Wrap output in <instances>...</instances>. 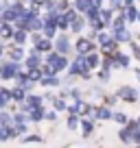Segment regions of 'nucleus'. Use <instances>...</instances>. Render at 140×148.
Here are the masks:
<instances>
[{"instance_id":"nucleus-14","label":"nucleus","mask_w":140,"mask_h":148,"mask_svg":"<svg viewBox=\"0 0 140 148\" xmlns=\"http://www.w3.org/2000/svg\"><path fill=\"white\" fill-rule=\"evenodd\" d=\"M26 116H28V122H31V124H40V122H44V118H46V107H33Z\"/></svg>"},{"instance_id":"nucleus-42","label":"nucleus","mask_w":140,"mask_h":148,"mask_svg":"<svg viewBox=\"0 0 140 148\" xmlns=\"http://www.w3.org/2000/svg\"><path fill=\"white\" fill-rule=\"evenodd\" d=\"M11 133H9V126H0V142H9Z\"/></svg>"},{"instance_id":"nucleus-28","label":"nucleus","mask_w":140,"mask_h":148,"mask_svg":"<svg viewBox=\"0 0 140 148\" xmlns=\"http://www.w3.org/2000/svg\"><path fill=\"white\" fill-rule=\"evenodd\" d=\"M51 105H53V109H55V111H59V113H61V111H68V100H66V98H61L59 94H57V96L53 98V102H51Z\"/></svg>"},{"instance_id":"nucleus-40","label":"nucleus","mask_w":140,"mask_h":148,"mask_svg":"<svg viewBox=\"0 0 140 148\" xmlns=\"http://www.w3.org/2000/svg\"><path fill=\"white\" fill-rule=\"evenodd\" d=\"M59 120V111H55L51 107V109H46V118H44V122H57Z\"/></svg>"},{"instance_id":"nucleus-39","label":"nucleus","mask_w":140,"mask_h":148,"mask_svg":"<svg viewBox=\"0 0 140 148\" xmlns=\"http://www.w3.org/2000/svg\"><path fill=\"white\" fill-rule=\"evenodd\" d=\"M118 100H121V98H118L116 94H105V96H103V105H107V107H114Z\"/></svg>"},{"instance_id":"nucleus-50","label":"nucleus","mask_w":140,"mask_h":148,"mask_svg":"<svg viewBox=\"0 0 140 148\" xmlns=\"http://www.w3.org/2000/svg\"><path fill=\"white\" fill-rule=\"evenodd\" d=\"M136 76H138V81H140V68H136Z\"/></svg>"},{"instance_id":"nucleus-13","label":"nucleus","mask_w":140,"mask_h":148,"mask_svg":"<svg viewBox=\"0 0 140 148\" xmlns=\"http://www.w3.org/2000/svg\"><path fill=\"white\" fill-rule=\"evenodd\" d=\"M13 33H15V24L13 22H7V20L0 22V39H2V42H11Z\"/></svg>"},{"instance_id":"nucleus-5","label":"nucleus","mask_w":140,"mask_h":148,"mask_svg":"<svg viewBox=\"0 0 140 148\" xmlns=\"http://www.w3.org/2000/svg\"><path fill=\"white\" fill-rule=\"evenodd\" d=\"M24 65L18 63V61H9V59H2V68H0V81H13L15 74L22 70Z\"/></svg>"},{"instance_id":"nucleus-47","label":"nucleus","mask_w":140,"mask_h":148,"mask_svg":"<svg viewBox=\"0 0 140 148\" xmlns=\"http://www.w3.org/2000/svg\"><path fill=\"white\" fill-rule=\"evenodd\" d=\"M88 2L92 7H96V9H101V7H103V0H88Z\"/></svg>"},{"instance_id":"nucleus-36","label":"nucleus","mask_w":140,"mask_h":148,"mask_svg":"<svg viewBox=\"0 0 140 148\" xmlns=\"http://www.w3.org/2000/svg\"><path fill=\"white\" fill-rule=\"evenodd\" d=\"M101 68H103V70H114V57H112V55H103Z\"/></svg>"},{"instance_id":"nucleus-22","label":"nucleus","mask_w":140,"mask_h":148,"mask_svg":"<svg viewBox=\"0 0 140 148\" xmlns=\"http://www.w3.org/2000/svg\"><path fill=\"white\" fill-rule=\"evenodd\" d=\"M112 37L116 39L118 44H129L131 39H134V35H131L129 28H121V31H114V33H112Z\"/></svg>"},{"instance_id":"nucleus-34","label":"nucleus","mask_w":140,"mask_h":148,"mask_svg":"<svg viewBox=\"0 0 140 148\" xmlns=\"http://www.w3.org/2000/svg\"><path fill=\"white\" fill-rule=\"evenodd\" d=\"M116 124H121V126H125L127 122H129V116L127 113H123V111H114V118H112Z\"/></svg>"},{"instance_id":"nucleus-18","label":"nucleus","mask_w":140,"mask_h":148,"mask_svg":"<svg viewBox=\"0 0 140 148\" xmlns=\"http://www.w3.org/2000/svg\"><path fill=\"white\" fill-rule=\"evenodd\" d=\"M118 48H121V44L112 37V39H107L105 44H101V46H98V52H101V55H114Z\"/></svg>"},{"instance_id":"nucleus-15","label":"nucleus","mask_w":140,"mask_h":148,"mask_svg":"<svg viewBox=\"0 0 140 148\" xmlns=\"http://www.w3.org/2000/svg\"><path fill=\"white\" fill-rule=\"evenodd\" d=\"M94 122L96 120H92V118H81V124H79V129H81V135H83L85 139L88 137H92V133H94Z\"/></svg>"},{"instance_id":"nucleus-51","label":"nucleus","mask_w":140,"mask_h":148,"mask_svg":"<svg viewBox=\"0 0 140 148\" xmlns=\"http://www.w3.org/2000/svg\"><path fill=\"white\" fill-rule=\"evenodd\" d=\"M138 24H140V13H138Z\"/></svg>"},{"instance_id":"nucleus-43","label":"nucleus","mask_w":140,"mask_h":148,"mask_svg":"<svg viewBox=\"0 0 140 148\" xmlns=\"http://www.w3.org/2000/svg\"><path fill=\"white\" fill-rule=\"evenodd\" d=\"M129 46H131V55H134L136 59H140V42H134V39H131Z\"/></svg>"},{"instance_id":"nucleus-27","label":"nucleus","mask_w":140,"mask_h":148,"mask_svg":"<svg viewBox=\"0 0 140 148\" xmlns=\"http://www.w3.org/2000/svg\"><path fill=\"white\" fill-rule=\"evenodd\" d=\"M57 28H59V33H70V18L66 13H59V18H57Z\"/></svg>"},{"instance_id":"nucleus-3","label":"nucleus","mask_w":140,"mask_h":148,"mask_svg":"<svg viewBox=\"0 0 140 148\" xmlns=\"http://www.w3.org/2000/svg\"><path fill=\"white\" fill-rule=\"evenodd\" d=\"M94 50H98V44L94 42V39H90V37H85V35H79L75 39V55H90V52H94Z\"/></svg>"},{"instance_id":"nucleus-12","label":"nucleus","mask_w":140,"mask_h":148,"mask_svg":"<svg viewBox=\"0 0 140 148\" xmlns=\"http://www.w3.org/2000/svg\"><path fill=\"white\" fill-rule=\"evenodd\" d=\"M114 70L116 68H121V70H127L131 65V57L129 55H125V52H121V48H118L116 52H114Z\"/></svg>"},{"instance_id":"nucleus-41","label":"nucleus","mask_w":140,"mask_h":148,"mask_svg":"<svg viewBox=\"0 0 140 148\" xmlns=\"http://www.w3.org/2000/svg\"><path fill=\"white\" fill-rule=\"evenodd\" d=\"M107 39H112V33L110 31H101V33H96V44L101 46V44H105Z\"/></svg>"},{"instance_id":"nucleus-38","label":"nucleus","mask_w":140,"mask_h":148,"mask_svg":"<svg viewBox=\"0 0 140 148\" xmlns=\"http://www.w3.org/2000/svg\"><path fill=\"white\" fill-rule=\"evenodd\" d=\"M55 7H57L59 13H64V11H68L70 7H72V2H70V0H55Z\"/></svg>"},{"instance_id":"nucleus-30","label":"nucleus","mask_w":140,"mask_h":148,"mask_svg":"<svg viewBox=\"0 0 140 148\" xmlns=\"http://www.w3.org/2000/svg\"><path fill=\"white\" fill-rule=\"evenodd\" d=\"M20 142H22V144H42L44 137H42V135H37V133H26V135L20 137Z\"/></svg>"},{"instance_id":"nucleus-25","label":"nucleus","mask_w":140,"mask_h":148,"mask_svg":"<svg viewBox=\"0 0 140 148\" xmlns=\"http://www.w3.org/2000/svg\"><path fill=\"white\" fill-rule=\"evenodd\" d=\"M81 124V116H77V113H68L66 116V126H68V131H77Z\"/></svg>"},{"instance_id":"nucleus-8","label":"nucleus","mask_w":140,"mask_h":148,"mask_svg":"<svg viewBox=\"0 0 140 148\" xmlns=\"http://www.w3.org/2000/svg\"><path fill=\"white\" fill-rule=\"evenodd\" d=\"M24 57H26V48L24 46H18V44L13 42H7V50H5V59L9 61H18V63H22Z\"/></svg>"},{"instance_id":"nucleus-1","label":"nucleus","mask_w":140,"mask_h":148,"mask_svg":"<svg viewBox=\"0 0 140 148\" xmlns=\"http://www.w3.org/2000/svg\"><path fill=\"white\" fill-rule=\"evenodd\" d=\"M44 63H48L57 74H61V72H66V70H68L70 57H68V55H59L57 50H51V52H46V55H44Z\"/></svg>"},{"instance_id":"nucleus-20","label":"nucleus","mask_w":140,"mask_h":148,"mask_svg":"<svg viewBox=\"0 0 140 148\" xmlns=\"http://www.w3.org/2000/svg\"><path fill=\"white\" fill-rule=\"evenodd\" d=\"M11 42L18 44V46H28V31H24V28H15Z\"/></svg>"},{"instance_id":"nucleus-19","label":"nucleus","mask_w":140,"mask_h":148,"mask_svg":"<svg viewBox=\"0 0 140 148\" xmlns=\"http://www.w3.org/2000/svg\"><path fill=\"white\" fill-rule=\"evenodd\" d=\"M9 105H11V87L0 85V111L9 109Z\"/></svg>"},{"instance_id":"nucleus-16","label":"nucleus","mask_w":140,"mask_h":148,"mask_svg":"<svg viewBox=\"0 0 140 148\" xmlns=\"http://www.w3.org/2000/svg\"><path fill=\"white\" fill-rule=\"evenodd\" d=\"M101 59H103V55L98 50H94V52H90V55H85V61H88V68L92 70V72H96L98 68H101Z\"/></svg>"},{"instance_id":"nucleus-26","label":"nucleus","mask_w":140,"mask_h":148,"mask_svg":"<svg viewBox=\"0 0 140 148\" xmlns=\"http://www.w3.org/2000/svg\"><path fill=\"white\" fill-rule=\"evenodd\" d=\"M98 15H101V20L107 24V28H110V24H112V20H114V15H116V11H114L112 7H101V13H98Z\"/></svg>"},{"instance_id":"nucleus-21","label":"nucleus","mask_w":140,"mask_h":148,"mask_svg":"<svg viewBox=\"0 0 140 148\" xmlns=\"http://www.w3.org/2000/svg\"><path fill=\"white\" fill-rule=\"evenodd\" d=\"M26 89H22V87H18V85H13L11 87V102H15V105H22L24 100H26Z\"/></svg>"},{"instance_id":"nucleus-54","label":"nucleus","mask_w":140,"mask_h":148,"mask_svg":"<svg viewBox=\"0 0 140 148\" xmlns=\"http://www.w3.org/2000/svg\"><path fill=\"white\" fill-rule=\"evenodd\" d=\"M138 42H140V39H138Z\"/></svg>"},{"instance_id":"nucleus-11","label":"nucleus","mask_w":140,"mask_h":148,"mask_svg":"<svg viewBox=\"0 0 140 148\" xmlns=\"http://www.w3.org/2000/svg\"><path fill=\"white\" fill-rule=\"evenodd\" d=\"M40 87H44V89H59V87H61V76H59V74L42 76V81H40Z\"/></svg>"},{"instance_id":"nucleus-48","label":"nucleus","mask_w":140,"mask_h":148,"mask_svg":"<svg viewBox=\"0 0 140 148\" xmlns=\"http://www.w3.org/2000/svg\"><path fill=\"white\" fill-rule=\"evenodd\" d=\"M5 9H7V5L0 2V22H2V18H5Z\"/></svg>"},{"instance_id":"nucleus-23","label":"nucleus","mask_w":140,"mask_h":148,"mask_svg":"<svg viewBox=\"0 0 140 148\" xmlns=\"http://www.w3.org/2000/svg\"><path fill=\"white\" fill-rule=\"evenodd\" d=\"M33 48H35L37 52H42V55H46V52L55 50V48H53V39H48V37H42V39H40V42L35 44Z\"/></svg>"},{"instance_id":"nucleus-10","label":"nucleus","mask_w":140,"mask_h":148,"mask_svg":"<svg viewBox=\"0 0 140 148\" xmlns=\"http://www.w3.org/2000/svg\"><path fill=\"white\" fill-rule=\"evenodd\" d=\"M85 28H88V18H85L83 13H79L75 20H70V33H72V35H77V37L83 35Z\"/></svg>"},{"instance_id":"nucleus-24","label":"nucleus","mask_w":140,"mask_h":148,"mask_svg":"<svg viewBox=\"0 0 140 148\" xmlns=\"http://www.w3.org/2000/svg\"><path fill=\"white\" fill-rule=\"evenodd\" d=\"M118 139H121L123 144H134V131L129 129V126H121V131H118Z\"/></svg>"},{"instance_id":"nucleus-37","label":"nucleus","mask_w":140,"mask_h":148,"mask_svg":"<svg viewBox=\"0 0 140 148\" xmlns=\"http://www.w3.org/2000/svg\"><path fill=\"white\" fill-rule=\"evenodd\" d=\"M42 37H44L42 31H33V33H28V46H35V44H37Z\"/></svg>"},{"instance_id":"nucleus-52","label":"nucleus","mask_w":140,"mask_h":148,"mask_svg":"<svg viewBox=\"0 0 140 148\" xmlns=\"http://www.w3.org/2000/svg\"><path fill=\"white\" fill-rule=\"evenodd\" d=\"M0 68H2V59H0Z\"/></svg>"},{"instance_id":"nucleus-35","label":"nucleus","mask_w":140,"mask_h":148,"mask_svg":"<svg viewBox=\"0 0 140 148\" xmlns=\"http://www.w3.org/2000/svg\"><path fill=\"white\" fill-rule=\"evenodd\" d=\"M28 122V116L24 113V111H13V124H26Z\"/></svg>"},{"instance_id":"nucleus-2","label":"nucleus","mask_w":140,"mask_h":148,"mask_svg":"<svg viewBox=\"0 0 140 148\" xmlns=\"http://www.w3.org/2000/svg\"><path fill=\"white\" fill-rule=\"evenodd\" d=\"M53 48L59 55H72L75 52V42L70 39V33H57V37L53 39Z\"/></svg>"},{"instance_id":"nucleus-46","label":"nucleus","mask_w":140,"mask_h":148,"mask_svg":"<svg viewBox=\"0 0 140 148\" xmlns=\"http://www.w3.org/2000/svg\"><path fill=\"white\" fill-rule=\"evenodd\" d=\"M5 50H7V42L0 39V59H5Z\"/></svg>"},{"instance_id":"nucleus-45","label":"nucleus","mask_w":140,"mask_h":148,"mask_svg":"<svg viewBox=\"0 0 140 148\" xmlns=\"http://www.w3.org/2000/svg\"><path fill=\"white\" fill-rule=\"evenodd\" d=\"M28 124H31V122H26V124H13V126H15V131H18V135H20V137L28 133ZM20 137H18V139H20Z\"/></svg>"},{"instance_id":"nucleus-44","label":"nucleus","mask_w":140,"mask_h":148,"mask_svg":"<svg viewBox=\"0 0 140 148\" xmlns=\"http://www.w3.org/2000/svg\"><path fill=\"white\" fill-rule=\"evenodd\" d=\"M110 7H112V9L118 13V11L125 9V2H123V0H110Z\"/></svg>"},{"instance_id":"nucleus-17","label":"nucleus","mask_w":140,"mask_h":148,"mask_svg":"<svg viewBox=\"0 0 140 148\" xmlns=\"http://www.w3.org/2000/svg\"><path fill=\"white\" fill-rule=\"evenodd\" d=\"M114 118V111H112V107H107V105H96V116H94V120H112Z\"/></svg>"},{"instance_id":"nucleus-29","label":"nucleus","mask_w":140,"mask_h":148,"mask_svg":"<svg viewBox=\"0 0 140 148\" xmlns=\"http://www.w3.org/2000/svg\"><path fill=\"white\" fill-rule=\"evenodd\" d=\"M0 126H13V113L9 109L0 111Z\"/></svg>"},{"instance_id":"nucleus-9","label":"nucleus","mask_w":140,"mask_h":148,"mask_svg":"<svg viewBox=\"0 0 140 148\" xmlns=\"http://www.w3.org/2000/svg\"><path fill=\"white\" fill-rule=\"evenodd\" d=\"M116 96L121 98V100H125V102H136L140 98V92L136 87H131V85H121V87L116 89Z\"/></svg>"},{"instance_id":"nucleus-53","label":"nucleus","mask_w":140,"mask_h":148,"mask_svg":"<svg viewBox=\"0 0 140 148\" xmlns=\"http://www.w3.org/2000/svg\"><path fill=\"white\" fill-rule=\"evenodd\" d=\"M138 124H140V116H138Z\"/></svg>"},{"instance_id":"nucleus-32","label":"nucleus","mask_w":140,"mask_h":148,"mask_svg":"<svg viewBox=\"0 0 140 148\" xmlns=\"http://www.w3.org/2000/svg\"><path fill=\"white\" fill-rule=\"evenodd\" d=\"M138 13H140V11L136 9V7H125V20H127V24L138 22Z\"/></svg>"},{"instance_id":"nucleus-6","label":"nucleus","mask_w":140,"mask_h":148,"mask_svg":"<svg viewBox=\"0 0 140 148\" xmlns=\"http://www.w3.org/2000/svg\"><path fill=\"white\" fill-rule=\"evenodd\" d=\"M22 65H24V70L42 68V65H44V55H42V52H37L33 46H28V48H26V57H24Z\"/></svg>"},{"instance_id":"nucleus-31","label":"nucleus","mask_w":140,"mask_h":148,"mask_svg":"<svg viewBox=\"0 0 140 148\" xmlns=\"http://www.w3.org/2000/svg\"><path fill=\"white\" fill-rule=\"evenodd\" d=\"M96 79H98V83L107 85L110 81H112V70H103V68H98V70H96Z\"/></svg>"},{"instance_id":"nucleus-49","label":"nucleus","mask_w":140,"mask_h":148,"mask_svg":"<svg viewBox=\"0 0 140 148\" xmlns=\"http://www.w3.org/2000/svg\"><path fill=\"white\" fill-rule=\"evenodd\" d=\"M123 2H125V7H134L136 0H123Z\"/></svg>"},{"instance_id":"nucleus-7","label":"nucleus","mask_w":140,"mask_h":148,"mask_svg":"<svg viewBox=\"0 0 140 148\" xmlns=\"http://www.w3.org/2000/svg\"><path fill=\"white\" fill-rule=\"evenodd\" d=\"M26 11V5H24V0H13V2H9L7 5V9H5V18L2 20H7V22H15V20L20 18V15Z\"/></svg>"},{"instance_id":"nucleus-33","label":"nucleus","mask_w":140,"mask_h":148,"mask_svg":"<svg viewBox=\"0 0 140 148\" xmlns=\"http://www.w3.org/2000/svg\"><path fill=\"white\" fill-rule=\"evenodd\" d=\"M26 76H28V81H33V83H37L40 85V81H42V68H31V70H26Z\"/></svg>"},{"instance_id":"nucleus-4","label":"nucleus","mask_w":140,"mask_h":148,"mask_svg":"<svg viewBox=\"0 0 140 148\" xmlns=\"http://www.w3.org/2000/svg\"><path fill=\"white\" fill-rule=\"evenodd\" d=\"M88 61H85L83 55H75V59H70V65H68V76H75V79H81V74L88 72Z\"/></svg>"}]
</instances>
